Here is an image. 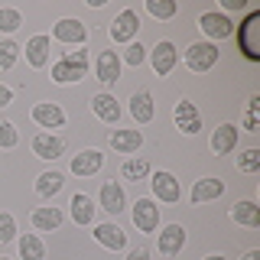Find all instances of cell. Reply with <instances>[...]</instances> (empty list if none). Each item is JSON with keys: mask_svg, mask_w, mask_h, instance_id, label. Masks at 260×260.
<instances>
[{"mask_svg": "<svg viewBox=\"0 0 260 260\" xmlns=\"http://www.w3.org/2000/svg\"><path fill=\"white\" fill-rule=\"evenodd\" d=\"M91 111L104 120V124H117L120 114H124V111H120V104H117V98H114V94H104V91L91 98Z\"/></svg>", "mask_w": 260, "mask_h": 260, "instance_id": "12", "label": "cell"}, {"mask_svg": "<svg viewBox=\"0 0 260 260\" xmlns=\"http://www.w3.org/2000/svg\"><path fill=\"white\" fill-rule=\"evenodd\" d=\"M202 260H224L221 254H208V257H202Z\"/></svg>", "mask_w": 260, "mask_h": 260, "instance_id": "42", "label": "cell"}, {"mask_svg": "<svg viewBox=\"0 0 260 260\" xmlns=\"http://www.w3.org/2000/svg\"><path fill=\"white\" fill-rule=\"evenodd\" d=\"M221 192H224V182H221V179H215V176L199 179V182L192 185V202H195V205H202V202L221 199Z\"/></svg>", "mask_w": 260, "mask_h": 260, "instance_id": "18", "label": "cell"}, {"mask_svg": "<svg viewBox=\"0 0 260 260\" xmlns=\"http://www.w3.org/2000/svg\"><path fill=\"white\" fill-rule=\"evenodd\" d=\"M0 260H10V257H0Z\"/></svg>", "mask_w": 260, "mask_h": 260, "instance_id": "43", "label": "cell"}, {"mask_svg": "<svg viewBox=\"0 0 260 260\" xmlns=\"http://www.w3.org/2000/svg\"><path fill=\"white\" fill-rule=\"evenodd\" d=\"M176 46L169 43V39H162V43H156V49H153V55H150V62H153V72L156 75H169L173 72V65H176Z\"/></svg>", "mask_w": 260, "mask_h": 260, "instance_id": "11", "label": "cell"}, {"mask_svg": "<svg viewBox=\"0 0 260 260\" xmlns=\"http://www.w3.org/2000/svg\"><path fill=\"white\" fill-rule=\"evenodd\" d=\"M124 59H127V65L134 69V65H140L143 59H146V49L140 46V43H130V49L124 52Z\"/></svg>", "mask_w": 260, "mask_h": 260, "instance_id": "37", "label": "cell"}, {"mask_svg": "<svg viewBox=\"0 0 260 260\" xmlns=\"http://www.w3.org/2000/svg\"><path fill=\"white\" fill-rule=\"evenodd\" d=\"M32 120H36L39 127H46V130H59L65 124V111L59 108V104L39 101V104H32Z\"/></svg>", "mask_w": 260, "mask_h": 260, "instance_id": "7", "label": "cell"}, {"mask_svg": "<svg viewBox=\"0 0 260 260\" xmlns=\"http://www.w3.org/2000/svg\"><path fill=\"white\" fill-rule=\"evenodd\" d=\"M13 238H16V221H13V215L0 211V244H7V241H13Z\"/></svg>", "mask_w": 260, "mask_h": 260, "instance_id": "35", "label": "cell"}, {"mask_svg": "<svg viewBox=\"0 0 260 260\" xmlns=\"http://www.w3.org/2000/svg\"><path fill=\"white\" fill-rule=\"evenodd\" d=\"M234 146H238V127L234 124H221L215 134H211V150H215L218 156L234 153Z\"/></svg>", "mask_w": 260, "mask_h": 260, "instance_id": "16", "label": "cell"}, {"mask_svg": "<svg viewBox=\"0 0 260 260\" xmlns=\"http://www.w3.org/2000/svg\"><path fill=\"white\" fill-rule=\"evenodd\" d=\"M23 23L20 10H13V7H0V32H16Z\"/></svg>", "mask_w": 260, "mask_h": 260, "instance_id": "32", "label": "cell"}, {"mask_svg": "<svg viewBox=\"0 0 260 260\" xmlns=\"http://www.w3.org/2000/svg\"><path fill=\"white\" fill-rule=\"evenodd\" d=\"M16 59H20V46L13 43V39H4V43H0V69H13L16 65Z\"/></svg>", "mask_w": 260, "mask_h": 260, "instance_id": "31", "label": "cell"}, {"mask_svg": "<svg viewBox=\"0 0 260 260\" xmlns=\"http://www.w3.org/2000/svg\"><path fill=\"white\" fill-rule=\"evenodd\" d=\"M257 117H260V98H250V104H247V117H244V127L250 130V134H257Z\"/></svg>", "mask_w": 260, "mask_h": 260, "instance_id": "36", "label": "cell"}, {"mask_svg": "<svg viewBox=\"0 0 260 260\" xmlns=\"http://www.w3.org/2000/svg\"><path fill=\"white\" fill-rule=\"evenodd\" d=\"M140 143H143V134H140V130H114V134H111V146L117 153H127V156L140 150Z\"/></svg>", "mask_w": 260, "mask_h": 260, "instance_id": "20", "label": "cell"}, {"mask_svg": "<svg viewBox=\"0 0 260 260\" xmlns=\"http://www.w3.org/2000/svg\"><path fill=\"white\" fill-rule=\"evenodd\" d=\"M173 120H176V127L182 130V134H199L202 130V114L195 111L192 101H179L176 111H173Z\"/></svg>", "mask_w": 260, "mask_h": 260, "instance_id": "8", "label": "cell"}, {"mask_svg": "<svg viewBox=\"0 0 260 260\" xmlns=\"http://www.w3.org/2000/svg\"><path fill=\"white\" fill-rule=\"evenodd\" d=\"M134 224L140 228L143 234H153V231H156V224H159V208H156V202L137 199V202H134Z\"/></svg>", "mask_w": 260, "mask_h": 260, "instance_id": "4", "label": "cell"}, {"mask_svg": "<svg viewBox=\"0 0 260 260\" xmlns=\"http://www.w3.org/2000/svg\"><path fill=\"white\" fill-rule=\"evenodd\" d=\"M72 218H75V224H91L94 221V202L88 199L85 192L72 195Z\"/></svg>", "mask_w": 260, "mask_h": 260, "instance_id": "23", "label": "cell"}, {"mask_svg": "<svg viewBox=\"0 0 260 260\" xmlns=\"http://www.w3.org/2000/svg\"><path fill=\"white\" fill-rule=\"evenodd\" d=\"M26 62L32 69H43L49 62V36H32L26 43Z\"/></svg>", "mask_w": 260, "mask_h": 260, "instance_id": "22", "label": "cell"}, {"mask_svg": "<svg viewBox=\"0 0 260 260\" xmlns=\"http://www.w3.org/2000/svg\"><path fill=\"white\" fill-rule=\"evenodd\" d=\"M146 13L156 16V20H173L179 13V4L176 0H146Z\"/></svg>", "mask_w": 260, "mask_h": 260, "instance_id": "28", "label": "cell"}, {"mask_svg": "<svg viewBox=\"0 0 260 260\" xmlns=\"http://www.w3.org/2000/svg\"><path fill=\"white\" fill-rule=\"evenodd\" d=\"M94 241L108 250H124L127 247V234H124V228H117V224H98Z\"/></svg>", "mask_w": 260, "mask_h": 260, "instance_id": "13", "label": "cell"}, {"mask_svg": "<svg viewBox=\"0 0 260 260\" xmlns=\"http://www.w3.org/2000/svg\"><path fill=\"white\" fill-rule=\"evenodd\" d=\"M182 247H185V228L182 224H166V228H162V234H159V254L173 257Z\"/></svg>", "mask_w": 260, "mask_h": 260, "instance_id": "14", "label": "cell"}, {"mask_svg": "<svg viewBox=\"0 0 260 260\" xmlns=\"http://www.w3.org/2000/svg\"><path fill=\"white\" fill-rule=\"evenodd\" d=\"M124 260H150V250H146V247H134Z\"/></svg>", "mask_w": 260, "mask_h": 260, "instance_id": "38", "label": "cell"}, {"mask_svg": "<svg viewBox=\"0 0 260 260\" xmlns=\"http://www.w3.org/2000/svg\"><path fill=\"white\" fill-rule=\"evenodd\" d=\"M101 166H104V153L101 150H81L78 156L72 159V173L75 176H94Z\"/></svg>", "mask_w": 260, "mask_h": 260, "instance_id": "15", "label": "cell"}, {"mask_svg": "<svg viewBox=\"0 0 260 260\" xmlns=\"http://www.w3.org/2000/svg\"><path fill=\"white\" fill-rule=\"evenodd\" d=\"M238 166H241V173H257L260 169V150H244L241 156H238Z\"/></svg>", "mask_w": 260, "mask_h": 260, "instance_id": "33", "label": "cell"}, {"mask_svg": "<svg viewBox=\"0 0 260 260\" xmlns=\"http://www.w3.org/2000/svg\"><path fill=\"white\" fill-rule=\"evenodd\" d=\"M59 224H62L59 208H36L32 211V228H36V231H55Z\"/></svg>", "mask_w": 260, "mask_h": 260, "instance_id": "25", "label": "cell"}, {"mask_svg": "<svg viewBox=\"0 0 260 260\" xmlns=\"http://www.w3.org/2000/svg\"><path fill=\"white\" fill-rule=\"evenodd\" d=\"M101 208L111 211V215H120L127 205H124V189L117 182H104L101 185Z\"/></svg>", "mask_w": 260, "mask_h": 260, "instance_id": "21", "label": "cell"}, {"mask_svg": "<svg viewBox=\"0 0 260 260\" xmlns=\"http://www.w3.org/2000/svg\"><path fill=\"white\" fill-rule=\"evenodd\" d=\"M221 7H224V10H238V7H244V4H241V0H221Z\"/></svg>", "mask_w": 260, "mask_h": 260, "instance_id": "40", "label": "cell"}, {"mask_svg": "<svg viewBox=\"0 0 260 260\" xmlns=\"http://www.w3.org/2000/svg\"><path fill=\"white\" fill-rule=\"evenodd\" d=\"M10 98H13V91L7 85H0V108H7V104H10Z\"/></svg>", "mask_w": 260, "mask_h": 260, "instance_id": "39", "label": "cell"}, {"mask_svg": "<svg viewBox=\"0 0 260 260\" xmlns=\"http://www.w3.org/2000/svg\"><path fill=\"white\" fill-rule=\"evenodd\" d=\"M199 29L205 32V36H211V39H228L234 32V23L228 20L224 13H202L199 16Z\"/></svg>", "mask_w": 260, "mask_h": 260, "instance_id": "5", "label": "cell"}, {"mask_svg": "<svg viewBox=\"0 0 260 260\" xmlns=\"http://www.w3.org/2000/svg\"><path fill=\"white\" fill-rule=\"evenodd\" d=\"M16 127L10 124V120H0V150H13L16 146Z\"/></svg>", "mask_w": 260, "mask_h": 260, "instance_id": "34", "label": "cell"}, {"mask_svg": "<svg viewBox=\"0 0 260 260\" xmlns=\"http://www.w3.org/2000/svg\"><path fill=\"white\" fill-rule=\"evenodd\" d=\"M52 36L59 39V43H69V46H85L88 39V29L81 20H72V16H65V20H59L52 26Z\"/></svg>", "mask_w": 260, "mask_h": 260, "instance_id": "3", "label": "cell"}, {"mask_svg": "<svg viewBox=\"0 0 260 260\" xmlns=\"http://www.w3.org/2000/svg\"><path fill=\"white\" fill-rule=\"evenodd\" d=\"M94 72H98V78H101L104 85H114V81L120 78V59H117V52L104 49V52L98 55V65H94Z\"/></svg>", "mask_w": 260, "mask_h": 260, "instance_id": "17", "label": "cell"}, {"mask_svg": "<svg viewBox=\"0 0 260 260\" xmlns=\"http://www.w3.org/2000/svg\"><path fill=\"white\" fill-rule=\"evenodd\" d=\"M254 23H257V13H247V20H244V26H241V52L247 55L250 62L260 59V52H254V49H250V29H254Z\"/></svg>", "mask_w": 260, "mask_h": 260, "instance_id": "30", "label": "cell"}, {"mask_svg": "<svg viewBox=\"0 0 260 260\" xmlns=\"http://www.w3.org/2000/svg\"><path fill=\"white\" fill-rule=\"evenodd\" d=\"M231 218L244 228H260V208L254 202H238V205L231 208Z\"/></svg>", "mask_w": 260, "mask_h": 260, "instance_id": "24", "label": "cell"}, {"mask_svg": "<svg viewBox=\"0 0 260 260\" xmlns=\"http://www.w3.org/2000/svg\"><path fill=\"white\" fill-rule=\"evenodd\" d=\"M120 176L124 179H130V182H140V179H146L150 176V159H127L124 166H120Z\"/></svg>", "mask_w": 260, "mask_h": 260, "instance_id": "27", "label": "cell"}, {"mask_svg": "<svg viewBox=\"0 0 260 260\" xmlns=\"http://www.w3.org/2000/svg\"><path fill=\"white\" fill-rule=\"evenodd\" d=\"M32 153H36L39 159H59L65 153V140L55 134H36L32 137Z\"/></svg>", "mask_w": 260, "mask_h": 260, "instance_id": "9", "label": "cell"}, {"mask_svg": "<svg viewBox=\"0 0 260 260\" xmlns=\"http://www.w3.org/2000/svg\"><path fill=\"white\" fill-rule=\"evenodd\" d=\"M36 192L43 195V199H52L55 192H62V176L59 173H43L36 179Z\"/></svg>", "mask_w": 260, "mask_h": 260, "instance_id": "29", "label": "cell"}, {"mask_svg": "<svg viewBox=\"0 0 260 260\" xmlns=\"http://www.w3.org/2000/svg\"><path fill=\"white\" fill-rule=\"evenodd\" d=\"M218 62V46L215 43H192L185 49V65L192 72H208Z\"/></svg>", "mask_w": 260, "mask_h": 260, "instance_id": "2", "label": "cell"}, {"mask_svg": "<svg viewBox=\"0 0 260 260\" xmlns=\"http://www.w3.org/2000/svg\"><path fill=\"white\" fill-rule=\"evenodd\" d=\"M153 192H156V199L159 202H179V182H176V176L173 173H166V169H156V176H153Z\"/></svg>", "mask_w": 260, "mask_h": 260, "instance_id": "10", "label": "cell"}, {"mask_svg": "<svg viewBox=\"0 0 260 260\" xmlns=\"http://www.w3.org/2000/svg\"><path fill=\"white\" fill-rule=\"evenodd\" d=\"M88 72V52L78 49V52H65L59 62L52 65V81L55 85H72V81H81Z\"/></svg>", "mask_w": 260, "mask_h": 260, "instance_id": "1", "label": "cell"}, {"mask_svg": "<svg viewBox=\"0 0 260 260\" xmlns=\"http://www.w3.org/2000/svg\"><path fill=\"white\" fill-rule=\"evenodd\" d=\"M137 29H140V16L134 10H120L111 23V39L114 43H130V36H134Z\"/></svg>", "mask_w": 260, "mask_h": 260, "instance_id": "6", "label": "cell"}, {"mask_svg": "<svg viewBox=\"0 0 260 260\" xmlns=\"http://www.w3.org/2000/svg\"><path fill=\"white\" fill-rule=\"evenodd\" d=\"M20 257L23 260H46V244L36 234H23L20 238Z\"/></svg>", "mask_w": 260, "mask_h": 260, "instance_id": "26", "label": "cell"}, {"mask_svg": "<svg viewBox=\"0 0 260 260\" xmlns=\"http://www.w3.org/2000/svg\"><path fill=\"white\" fill-rule=\"evenodd\" d=\"M130 114H134V120H140V124H150V120L156 117V104H153L150 91H137L130 98Z\"/></svg>", "mask_w": 260, "mask_h": 260, "instance_id": "19", "label": "cell"}, {"mask_svg": "<svg viewBox=\"0 0 260 260\" xmlns=\"http://www.w3.org/2000/svg\"><path fill=\"white\" fill-rule=\"evenodd\" d=\"M241 260H260V250H247V254H244Z\"/></svg>", "mask_w": 260, "mask_h": 260, "instance_id": "41", "label": "cell"}]
</instances>
